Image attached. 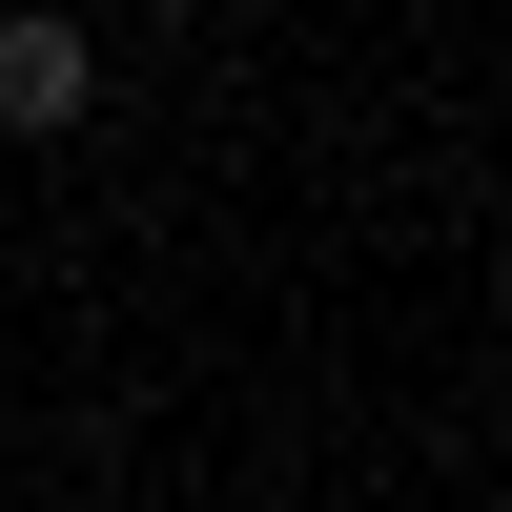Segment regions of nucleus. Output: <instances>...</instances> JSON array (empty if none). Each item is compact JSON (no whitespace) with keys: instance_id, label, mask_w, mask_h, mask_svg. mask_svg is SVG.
I'll list each match as a JSON object with an SVG mask.
<instances>
[{"instance_id":"f257e3e1","label":"nucleus","mask_w":512,"mask_h":512,"mask_svg":"<svg viewBox=\"0 0 512 512\" xmlns=\"http://www.w3.org/2000/svg\"><path fill=\"white\" fill-rule=\"evenodd\" d=\"M82 103H103V41H82L62 0H21V21H0V144H62Z\"/></svg>"},{"instance_id":"f03ea898","label":"nucleus","mask_w":512,"mask_h":512,"mask_svg":"<svg viewBox=\"0 0 512 512\" xmlns=\"http://www.w3.org/2000/svg\"><path fill=\"white\" fill-rule=\"evenodd\" d=\"M164 21H226V0H164Z\"/></svg>"}]
</instances>
